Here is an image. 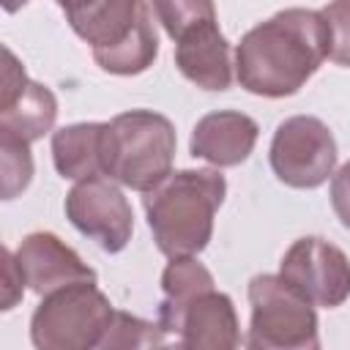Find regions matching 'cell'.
<instances>
[{
	"label": "cell",
	"mask_w": 350,
	"mask_h": 350,
	"mask_svg": "<svg viewBox=\"0 0 350 350\" xmlns=\"http://www.w3.org/2000/svg\"><path fill=\"white\" fill-rule=\"evenodd\" d=\"M328 57V25L320 11L284 8L243 33L235 46V77L265 98L298 93Z\"/></svg>",
	"instance_id": "obj_1"
},
{
	"label": "cell",
	"mask_w": 350,
	"mask_h": 350,
	"mask_svg": "<svg viewBox=\"0 0 350 350\" xmlns=\"http://www.w3.org/2000/svg\"><path fill=\"white\" fill-rule=\"evenodd\" d=\"M224 197L227 180L219 167L170 172L142 197L156 249L167 257L200 254L211 243L213 216Z\"/></svg>",
	"instance_id": "obj_2"
},
{
	"label": "cell",
	"mask_w": 350,
	"mask_h": 350,
	"mask_svg": "<svg viewBox=\"0 0 350 350\" xmlns=\"http://www.w3.org/2000/svg\"><path fill=\"white\" fill-rule=\"evenodd\" d=\"M66 22L90 44L93 60L107 74H142L159 55L156 22L145 0H85L66 11Z\"/></svg>",
	"instance_id": "obj_3"
},
{
	"label": "cell",
	"mask_w": 350,
	"mask_h": 350,
	"mask_svg": "<svg viewBox=\"0 0 350 350\" xmlns=\"http://www.w3.org/2000/svg\"><path fill=\"white\" fill-rule=\"evenodd\" d=\"M175 126L153 109H129L104 123L101 172L134 191L156 189L175 159Z\"/></svg>",
	"instance_id": "obj_4"
},
{
	"label": "cell",
	"mask_w": 350,
	"mask_h": 350,
	"mask_svg": "<svg viewBox=\"0 0 350 350\" xmlns=\"http://www.w3.org/2000/svg\"><path fill=\"white\" fill-rule=\"evenodd\" d=\"M115 306L96 282H71L41 298L30 317V342L38 350L101 347Z\"/></svg>",
	"instance_id": "obj_5"
},
{
	"label": "cell",
	"mask_w": 350,
	"mask_h": 350,
	"mask_svg": "<svg viewBox=\"0 0 350 350\" xmlns=\"http://www.w3.org/2000/svg\"><path fill=\"white\" fill-rule=\"evenodd\" d=\"M249 334L252 350H317V312L314 304L290 284L282 273H257L249 287Z\"/></svg>",
	"instance_id": "obj_6"
},
{
	"label": "cell",
	"mask_w": 350,
	"mask_h": 350,
	"mask_svg": "<svg viewBox=\"0 0 350 350\" xmlns=\"http://www.w3.org/2000/svg\"><path fill=\"white\" fill-rule=\"evenodd\" d=\"M336 139L314 115H295L276 126L268 161L273 175L293 189L323 186L336 167Z\"/></svg>",
	"instance_id": "obj_7"
},
{
	"label": "cell",
	"mask_w": 350,
	"mask_h": 350,
	"mask_svg": "<svg viewBox=\"0 0 350 350\" xmlns=\"http://www.w3.org/2000/svg\"><path fill=\"white\" fill-rule=\"evenodd\" d=\"M66 219L104 252L118 254L129 246L134 232V213L118 180L90 175L71 186L66 194Z\"/></svg>",
	"instance_id": "obj_8"
},
{
	"label": "cell",
	"mask_w": 350,
	"mask_h": 350,
	"mask_svg": "<svg viewBox=\"0 0 350 350\" xmlns=\"http://www.w3.org/2000/svg\"><path fill=\"white\" fill-rule=\"evenodd\" d=\"M279 273L314 306L334 309L350 298V260L325 238L306 235L293 241L279 262Z\"/></svg>",
	"instance_id": "obj_9"
},
{
	"label": "cell",
	"mask_w": 350,
	"mask_h": 350,
	"mask_svg": "<svg viewBox=\"0 0 350 350\" xmlns=\"http://www.w3.org/2000/svg\"><path fill=\"white\" fill-rule=\"evenodd\" d=\"M3 55L5 68L0 88V137L36 142L46 131H52L57 118V98L46 85L25 74V66L8 46L3 49Z\"/></svg>",
	"instance_id": "obj_10"
},
{
	"label": "cell",
	"mask_w": 350,
	"mask_h": 350,
	"mask_svg": "<svg viewBox=\"0 0 350 350\" xmlns=\"http://www.w3.org/2000/svg\"><path fill=\"white\" fill-rule=\"evenodd\" d=\"M14 257L22 268L25 284L38 295H46L71 282H96V271L55 232L38 230L25 235Z\"/></svg>",
	"instance_id": "obj_11"
},
{
	"label": "cell",
	"mask_w": 350,
	"mask_h": 350,
	"mask_svg": "<svg viewBox=\"0 0 350 350\" xmlns=\"http://www.w3.org/2000/svg\"><path fill=\"white\" fill-rule=\"evenodd\" d=\"M257 137L260 126L254 118L238 109H219L197 120L189 150L194 159H202L213 167H238L252 156Z\"/></svg>",
	"instance_id": "obj_12"
},
{
	"label": "cell",
	"mask_w": 350,
	"mask_h": 350,
	"mask_svg": "<svg viewBox=\"0 0 350 350\" xmlns=\"http://www.w3.org/2000/svg\"><path fill=\"white\" fill-rule=\"evenodd\" d=\"M175 336L189 350H232L241 345V325L235 304L216 287L200 293L180 314Z\"/></svg>",
	"instance_id": "obj_13"
},
{
	"label": "cell",
	"mask_w": 350,
	"mask_h": 350,
	"mask_svg": "<svg viewBox=\"0 0 350 350\" xmlns=\"http://www.w3.org/2000/svg\"><path fill=\"white\" fill-rule=\"evenodd\" d=\"M178 71L202 90H227L232 85L230 41L219 33L216 19L189 30L175 41Z\"/></svg>",
	"instance_id": "obj_14"
},
{
	"label": "cell",
	"mask_w": 350,
	"mask_h": 350,
	"mask_svg": "<svg viewBox=\"0 0 350 350\" xmlns=\"http://www.w3.org/2000/svg\"><path fill=\"white\" fill-rule=\"evenodd\" d=\"M101 134L104 123H71L52 134V161L57 175L82 180L101 172Z\"/></svg>",
	"instance_id": "obj_15"
},
{
	"label": "cell",
	"mask_w": 350,
	"mask_h": 350,
	"mask_svg": "<svg viewBox=\"0 0 350 350\" xmlns=\"http://www.w3.org/2000/svg\"><path fill=\"white\" fill-rule=\"evenodd\" d=\"M213 287V276L211 271L194 257H170L164 273H161V304H159V325L164 328V334H175L178 320L183 314V309L205 290Z\"/></svg>",
	"instance_id": "obj_16"
},
{
	"label": "cell",
	"mask_w": 350,
	"mask_h": 350,
	"mask_svg": "<svg viewBox=\"0 0 350 350\" xmlns=\"http://www.w3.org/2000/svg\"><path fill=\"white\" fill-rule=\"evenodd\" d=\"M150 8L172 41H178L189 30L216 19L213 0H150Z\"/></svg>",
	"instance_id": "obj_17"
},
{
	"label": "cell",
	"mask_w": 350,
	"mask_h": 350,
	"mask_svg": "<svg viewBox=\"0 0 350 350\" xmlns=\"http://www.w3.org/2000/svg\"><path fill=\"white\" fill-rule=\"evenodd\" d=\"M164 328L150 320H142V317H134L129 312H118L115 309V317H112V325L101 342V350H115V347H159L164 345Z\"/></svg>",
	"instance_id": "obj_18"
},
{
	"label": "cell",
	"mask_w": 350,
	"mask_h": 350,
	"mask_svg": "<svg viewBox=\"0 0 350 350\" xmlns=\"http://www.w3.org/2000/svg\"><path fill=\"white\" fill-rule=\"evenodd\" d=\"M0 167H3V200H14L19 191L30 186L33 178L30 142L0 137Z\"/></svg>",
	"instance_id": "obj_19"
},
{
	"label": "cell",
	"mask_w": 350,
	"mask_h": 350,
	"mask_svg": "<svg viewBox=\"0 0 350 350\" xmlns=\"http://www.w3.org/2000/svg\"><path fill=\"white\" fill-rule=\"evenodd\" d=\"M320 14L328 25V57L350 68V0H331Z\"/></svg>",
	"instance_id": "obj_20"
},
{
	"label": "cell",
	"mask_w": 350,
	"mask_h": 350,
	"mask_svg": "<svg viewBox=\"0 0 350 350\" xmlns=\"http://www.w3.org/2000/svg\"><path fill=\"white\" fill-rule=\"evenodd\" d=\"M331 208L336 219L350 230V161L342 164L331 180Z\"/></svg>",
	"instance_id": "obj_21"
},
{
	"label": "cell",
	"mask_w": 350,
	"mask_h": 350,
	"mask_svg": "<svg viewBox=\"0 0 350 350\" xmlns=\"http://www.w3.org/2000/svg\"><path fill=\"white\" fill-rule=\"evenodd\" d=\"M3 260H5V284H3V312L14 309L19 301H22V293H25V276H22V268L16 262V257L3 249Z\"/></svg>",
	"instance_id": "obj_22"
},
{
	"label": "cell",
	"mask_w": 350,
	"mask_h": 350,
	"mask_svg": "<svg viewBox=\"0 0 350 350\" xmlns=\"http://www.w3.org/2000/svg\"><path fill=\"white\" fill-rule=\"evenodd\" d=\"M25 3H27V0H3V8H5L8 14H14V11H19Z\"/></svg>",
	"instance_id": "obj_23"
},
{
	"label": "cell",
	"mask_w": 350,
	"mask_h": 350,
	"mask_svg": "<svg viewBox=\"0 0 350 350\" xmlns=\"http://www.w3.org/2000/svg\"><path fill=\"white\" fill-rule=\"evenodd\" d=\"M55 3H57V5L63 8V14H66V11H71V8H77V5H79V3H85V0H55Z\"/></svg>",
	"instance_id": "obj_24"
}]
</instances>
